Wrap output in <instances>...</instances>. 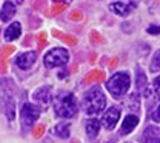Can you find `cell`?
Instances as JSON below:
<instances>
[{"label":"cell","instance_id":"24","mask_svg":"<svg viewBox=\"0 0 160 143\" xmlns=\"http://www.w3.org/2000/svg\"><path fill=\"white\" fill-rule=\"evenodd\" d=\"M16 2H17V3H23V0H16Z\"/></svg>","mask_w":160,"mask_h":143},{"label":"cell","instance_id":"21","mask_svg":"<svg viewBox=\"0 0 160 143\" xmlns=\"http://www.w3.org/2000/svg\"><path fill=\"white\" fill-rule=\"evenodd\" d=\"M154 89H156V94L160 97V76L154 80Z\"/></svg>","mask_w":160,"mask_h":143},{"label":"cell","instance_id":"13","mask_svg":"<svg viewBox=\"0 0 160 143\" xmlns=\"http://www.w3.org/2000/svg\"><path fill=\"white\" fill-rule=\"evenodd\" d=\"M20 34H22V26H20L19 22H14L11 23L6 29H5V40L6 42H12L16 39H19Z\"/></svg>","mask_w":160,"mask_h":143},{"label":"cell","instance_id":"11","mask_svg":"<svg viewBox=\"0 0 160 143\" xmlns=\"http://www.w3.org/2000/svg\"><path fill=\"white\" fill-rule=\"evenodd\" d=\"M142 143H160V128L157 126H146L142 134Z\"/></svg>","mask_w":160,"mask_h":143},{"label":"cell","instance_id":"17","mask_svg":"<svg viewBox=\"0 0 160 143\" xmlns=\"http://www.w3.org/2000/svg\"><path fill=\"white\" fill-rule=\"evenodd\" d=\"M54 134L60 137V139H68L71 134V126L68 122H60L59 125H56L54 128Z\"/></svg>","mask_w":160,"mask_h":143},{"label":"cell","instance_id":"20","mask_svg":"<svg viewBox=\"0 0 160 143\" xmlns=\"http://www.w3.org/2000/svg\"><path fill=\"white\" fill-rule=\"evenodd\" d=\"M148 32L149 34H152V36H156V34H160V25H151L149 28H148Z\"/></svg>","mask_w":160,"mask_h":143},{"label":"cell","instance_id":"18","mask_svg":"<svg viewBox=\"0 0 160 143\" xmlns=\"http://www.w3.org/2000/svg\"><path fill=\"white\" fill-rule=\"evenodd\" d=\"M151 72H157L160 71V49L154 54V57H152V62H151Z\"/></svg>","mask_w":160,"mask_h":143},{"label":"cell","instance_id":"10","mask_svg":"<svg viewBox=\"0 0 160 143\" xmlns=\"http://www.w3.org/2000/svg\"><path fill=\"white\" fill-rule=\"evenodd\" d=\"M132 5L129 2H122V0H117V2H112L109 5V11L114 12L116 16H120V17H126L131 11H132Z\"/></svg>","mask_w":160,"mask_h":143},{"label":"cell","instance_id":"16","mask_svg":"<svg viewBox=\"0 0 160 143\" xmlns=\"http://www.w3.org/2000/svg\"><path fill=\"white\" fill-rule=\"evenodd\" d=\"M99 131H100V122L97 119H89L86 122V136L89 139H96L99 136Z\"/></svg>","mask_w":160,"mask_h":143},{"label":"cell","instance_id":"12","mask_svg":"<svg viewBox=\"0 0 160 143\" xmlns=\"http://www.w3.org/2000/svg\"><path fill=\"white\" fill-rule=\"evenodd\" d=\"M136 85H137V89H139V92L143 97H149L151 91H149V88H148L146 76H145V72H143L140 68H137V72H136Z\"/></svg>","mask_w":160,"mask_h":143},{"label":"cell","instance_id":"1","mask_svg":"<svg viewBox=\"0 0 160 143\" xmlns=\"http://www.w3.org/2000/svg\"><path fill=\"white\" fill-rule=\"evenodd\" d=\"M52 108L57 117L62 119H71L79 111V103L72 92L69 91H60L52 97Z\"/></svg>","mask_w":160,"mask_h":143},{"label":"cell","instance_id":"2","mask_svg":"<svg viewBox=\"0 0 160 143\" xmlns=\"http://www.w3.org/2000/svg\"><path fill=\"white\" fill-rule=\"evenodd\" d=\"M0 109L9 122L16 119V97L9 79H0Z\"/></svg>","mask_w":160,"mask_h":143},{"label":"cell","instance_id":"9","mask_svg":"<svg viewBox=\"0 0 160 143\" xmlns=\"http://www.w3.org/2000/svg\"><path fill=\"white\" fill-rule=\"evenodd\" d=\"M32 99L40 108H46L51 102V88L49 86H42L39 89H36Z\"/></svg>","mask_w":160,"mask_h":143},{"label":"cell","instance_id":"15","mask_svg":"<svg viewBox=\"0 0 160 143\" xmlns=\"http://www.w3.org/2000/svg\"><path fill=\"white\" fill-rule=\"evenodd\" d=\"M137 125H139V117L134 114H128L122 123V134H129Z\"/></svg>","mask_w":160,"mask_h":143},{"label":"cell","instance_id":"22","mask_svg":"<svg viewBox=\"0 0 160 143\" xmlns=\"http://www.w3.org/2000/svg\"><path fill=\"white\" fill-rule=\"evenodd\" d=\"M152 119H154L156 122H159V123H160V105L157 106V109L154 111V114H152Z\"/></svg>","mask_w":160,"mask_h":143},{"label":"cell","instance_id":"23","mask_svg":"<svg viewBox=\"0 0 160 143\" xmlns=\"http://www.w3.org/2000/svg\"><path fill=\"white\" fill-rule=\"evenodd\" d=\"M54 2H57V3H69L71 0H54Z\"/></svg>","mask_w":160,"mask_h":143},{"label":"cell","instance_id":"7","mask_svg":"<svg viewBox=\"0 0 160 143\" xmlns=\"http://www.w3.org/2000/svg\"><path fill=\"white\" fill-rule=\"evenodd\" d=\"M119 119H120V109L116 108V106H111V108H108V111H106V112L103 114V117H102V126H103L105 129L111 131V129H114L116 125L119 123Z\"/></svg>","mask_w":160,"mask_h":143},{"label":"cell","instance_id":"4","mask_svg":"<svg viewBox=\"0 0 160 143\" xmlns=\"http://www.w3.org/2000/svg\"><path fill=\"white\" fill-rule=\"evenodd\" d=\"M131 86V79L126 72H116L109 77V80L106 82V88L111 92L112 97L120 99L122 96H125L128 92Z\"/></svg>","mask_w":160,"mask_h":143},{"label":"cell","instance_id":"14","mask_svg":"<svg viewBox=\"0 0 160 143\" xmlns=\"http://www.w3.org/2000/svg\"><path fill=\"white\" fill-rule=\"evenodd\" d=\"M16 14V5L12 2H5L0 11V20L2 22H9Z\"/></svg>","mask_w":160,"mask_h":143},{"label":"cell","instance_id":"5","mask_svg":"<svg viewBox=\"0 0 160 143\" xmlns=\"http://www.w3.org/2000/svg\"><path fill=\"white\" fill-rule=\"evenodd\" d=\"M69 60V52L65 48H52L43 57V63L46 68H59L66 65Z\"/></svg>","mask_w":160,"mask_h":143},{"label":"cell","instance_id":"19","mask_svg":"<svg viewBox=\"0 0 160 143\" xmlns=\"http://www.w3.org/2000/svg\"><path fill=\"white\" fill-rule=\"evenodd\" d=\"M129 108L134 111H139V96L137 94H132L129 97Z\"/></svg>","mask_w":160,"mask_h":143},{"label":"cell","instance_id":"3","mask_svg":"<svg viewBox=\"0 0 160 143\" xmlns=\"http://www.w3.org/2000/svg\"><path fill=\"white\" fill-rule=\"evenodd\" d=\"M82 106H83V111L88 114V116H96L102 112L106 106V97L105 94L102 92L99 86H92L85 96H83V100H82Z\"/></svg>","mask_w":160,"mask_h":143},{"label":"cell","instance_id":"8","mask_svg":"<svg viewBox=\"0 0 160 143\" xmlns=\"http://www.w3.org/2000/svg\"><path fill=\"white\" fill-rule=\"evenodd\" d=\"M36 60H37V52L36 51H28V52L19 54L16 57V65L20 69H29L36 63Z\"/></svg>","mask_w":160,"mask_h":143},{"label":"cell","instance_id":"6","mask_svg":"<svg viewBox=\"0 0 160 143\" xmlns=\"http://www.w3.org/2000/svg\"><path fill=\"white\" fill-rule=\"evenodd\" d=\"M40 117V108L32 105V103H23L22 109H20V120L23 129H29L34 123L39 120Z\"/></svg>","mask_w":160,"mask_h":143}]
</instances>
